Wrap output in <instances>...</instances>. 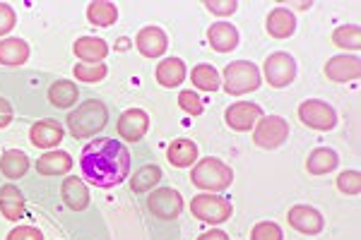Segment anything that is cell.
Segmentation results:
<instances>
[{
  "label": "cell",
  "mask_w": 361,
  "mask_h": 240,
  "mask_svg": "<svg viewBox=\"0 0 361 240\" xmlns=\"http://www.w3.org/2000/svg\"><path fill=\"white\" fill-rule=\"evenodd\" d=\"M361 72V63L357 56H335L325 65V77L333 82H352Z\"/></svg>",
  "instance_id": "cell-14"
},
{
  "label": "cell",
  "mask_w": 361,
  "mask_h": 240,
  "mask_svg": "<svg viewBox=\"0 0 361 240\" xmlns=\"http://www.w3.org/2000/svg\"><path fill=\"white\" fill-rule=\"evenodd\" d=\"M0 214L8 221H20L25 214V197L13 183L0 187Z\"/></svg>",
  "instance_id": "cell-19"
},
{
  "label": "cell",
  "mask_w": 361,
  "mask_h": 240,
  "mask_svg": "<svg viewBox=\"0 0 361 240\" xmlns=\"http://www.w3.org/2000/svg\"><path fill=\"white\" fill-rule=\"evenodd\" d=\"M166 34L159 27H145L137 32L135 46L145 58H159L166 51Z\"/></svg>",
  "instance_id": "cell-15"
},
{
  "label": "cell",
  "mask_w": 361,
  "mask_h": 240,
  "mask_svg": "<svg viewBox=\"0 0 361 240\" xmlns=\"http://www.w3.org/2000/svg\"><path fill=\"white\" fill-rule=\"evenodd\" d=\"M260 87V72L250 61H234L224 68V89L229 94H248Z\"/></svg>",
  "instance_id": "cell-4"
},
{
  "label": "cell",
  "mask_w": 361,
  "mask_h": 240,
  "mask_svg": "<svg viewBox=\"0 0 361 240\" xmlns=\"http://www.w3.org/2000/svg\"><path fill=\"white\" fill-rule=\"evenodd\" d=\"M109 120V110L102 101L90 99L82 106H78V110L68 115V130L75 139H85V137H94L99 130L106 127Z\"/></svg>",
  "instance_id": "cell-2"
},
{
  "label": "cell",
  "mask_w": 361,
  "mask_h": 240,
  "mask_svg": "<svg viewBox=\"0 0 361 240\" xmlns=\"http://www.w3.org/2000/svg\"><path fill=\"white\" fill-rule=\"evenodd\" d=\"M75 77L80 82H99L106 77V65H104V63H97V65L80 63V65H75Z\"/></svg>",
  "instance_id": "cell-32"
},
{
  "label": "cell",
  "mask_w": 361,
  "mask_h": 240,
  "mask_svg": "<svg viewBox=\"0 0 361 240\" xmlns=\"http://www.w3.org/2000/svg\"><path fill=\"white\" fill-rule=\"evenodd\" d=\"M207 39H209V46H212L214 51H219V53L234 51L238 46V32L229 22H217V25L209 27Z\"/></svg>",
  "instance_id": "cell-18"
},
{
  "label": "cell",
  "mask_w": 361,
  "mask_h": 240,
  "mask_svg": "<svg viewBox=\"0 0 361 240\" xmlns=\"http://www.w3.org/2000/svg\"><path fill=\"white\" fill-rule=\"evenodd\" d=\"M0 171L5 178L17 180L29 171V156L20 149H8L0 156Z\"/></svg>",
  "instance_id": "cell-23"
},
{
  "label": "cell",
  "mask_w": 361,
  "mask_h": 240,
  "mask_svg": "<svg viewBox=\"0 0 361 240\" xmlns=\"http://www.w3.org/2000/svg\"><path fill=\"white\" fill-rule=\"evenodd\" d=\"M149 127V115L142 108H128L118 118V134L126 142H137L145 137Z\"/></svg>",
  "instance_id": "cell-12"
},
{
  "label": "cell",
  "mask_w": 361,
  "mask_h": 240,
  "mask_svg": "<svg viewBox=\"0 0 361 240\" xmlns=\"http://www.w3.org/2000/svg\"><path fill=\"white\" fill-rule=\"evenodd\" d=\"M29 58V46L22 39H3L0 41V65H22Z\"/></svg>",
  "instance_id": "cell-24"
},
{
  "label": "cell",
  "mask_w": 361,
  "mask_h": 240,
  "mask_svg": "<svg viewBox=\"0 0 361 240\" xmlns=\"http://www.w3.org/2000/svg\"><path fill=\"white\" fill-rule=\"evenodd\" d=\"M87 20L94 27H111L118 20V8L106 0H94L87 5Z\"/></svg>",
  "instance_id": "cell-26"
},
{
  "label": "cell",
  "mask_w": 361,
  "mask_h": 240,
  "mask_svg": "<svg viewBox=\"0 0 361 240\" xmlns=\"http://www.w3.org/2000/svg\"><path fill=\"white\" fill-rule=\"evenodd\" d=\"M231 180H234V171L224 161L212 159V156L195 163L193 173H190V183L207 192H222L231 185Z\"/></svg>",
  "instance_id": "cell-3"
},
{
  "label": "cell",
  "mask_w": 361,
  "mask_h": 240,
  "mask_svg": "<svg viewBox=\"0 0 361 240\" xmlns=\"http://www.w3.org/2000/svg\"><path fill=\"white\" fill-rule=\"evenodd\" d=\"M166 159L173 163L176 168H188L193 166L195 159H197V144L193 142V139H173L171 144H169L166 149Z\"/></svg>",
  "instance_id": "cell-21"
},
{
  "label": "cell",
  "mask_w": 361,
  "mask_h": 240,
  "mask_svg": "<svg viewBox=\"0 0 361 240\" xmlns=\"http://www.w3.org/2000/svg\"><path fill=\"white\" fill-rule=\"evenodd\" d=\"M157 82H159L161 87H166V89H173V87H180L185 80V65L183 61H178V58H166V61L159 63V68H157L154 72Z\"/></svg>",
  "instance_id": "cell-22"
},
{
  "label": "cell",
  "mask_w": 361,
  "mask_h": 240,
  "mask_svg": "<svg viewBox=\"0 0 361 240\" xmlns=\"http://www.w3.org/2000/svg\"><path fill=\"white\" fill-rule=\"evenodd\" d=\"M190 82H193V87H197L200 91H214L219 89V75L217 70L212 65H207V63H202V65H195L193 72H190Z\"/></svg>",
  "instance_id": "cell-29"
},
{
  "label": "cell",
  "mask_w": 361,
  "mask_h": 240,
  "mask_svg": "<svg viewBox=\"0 0 361 240\" xmlns=\"http://www.w3.org/2000/svg\"><path fill=\"white\" fill-rule=\"evenodd\" d=\"M178 106L183 108L185 113H190V115H200L202 113V101L197 99V94L190 91V89L178 94Z\"/></svg>",
  "instance_id": "cell-35"
},
{
  "label": "cell",
  "mask_w": 361,
  "mask_h": 240,
  "mask_svg": "<svg viewBox=\"0 0 361 240\" xmlns=\"http://www.w3.org/2000/svg\"><path fill=\"white\" fill-rule=\"evenodd\" d=\"M73 51H75V56H78L82 63L97 65V63H102L104 58H106L109 46H106V41H102V39H97V37H82V39L75 41Z\"/></svg>",
  "instance_id": "cell-17"
},
{
  "label": "cell",
  "mask_w": 361,
  "mask_h": 240,
  "mask_svg": "<svg viewBox=\"0 0 361 240\" xmlns=\"http://www.w3.org/2000/svg\"><path fill=\"white\" fill-rule=\"evenodd\" d=\"M250 240H282V228L272 221H260L250 231Z\"/></svg>",
  "instance_id": "cell-33"
},
{
  "label": "cell",
  "mask_w": 361,
  "mask_h": 240,
  "mask_svg": "<svg viewBox=\"0 0 361 240\" xmlns=\"http://www.w3.org/2000/svg\"><path fill=\"white\" fill-rule=\"evenodd\" d=\"M197 240H229V236H226L224 231H207V233H202Z\"/></svg>",
  "instance_id": "cell-40"
},
{
  "label": "cell",
  "mask_w": 361,
  "mask_h": 240,
  "mask_svg": "<svg viewBox=\"0 0 361 240\" xmlns=\"http://www.w3.org/2000/svg\"><path fill=\"white\" fill-rule=\"evenodd\" d=\"M29 139L39 149H54L63 139V125L56 120H39L29 130Z\"/></svg>",
  "instance_id": "cell-13"
},
{
  "label": "cell",
  "mask_w": 361,
  "mask_h": 240,
  "mask_svg": "<svg viewBox=\"0 0 361 240\" xmlns=\"http://www.w3.org/2000/svg\"><path fill=\"white\" fill-rule=\"evenodd\" d=\"M260 118H263V110H260L258 103L238 101V103H231V106L224 110L226 125L236 132H248L250 127H255V122Z\"/></svg>",
  "instance_id": "cell-10"
},
{
  "label": "cell",
  "mask_w": 361,
  "mask_h": 240,
  "mask_svg": "<svg viewBox=\"0 0 361 240\" xmlns=\"http://www.w3.org/2000/svg\"><path fill=\"white\" fill-rule=\"evenodd\" d=\"M190 212H193L195 219H200V221H205V224L214 226V224H224V221H229L234 209H231L229 200L207 192V195L193 197V202H190Z\"/></svg>",
  "instance_id": "cell-5"
},
{
  "label": "cell",
  "mask_w": 361,
  "mask_h": 240,
  "mask_svg": "<svg viewBox=\"0 0 361 240\" xmlns=\"http://www.w3.org/2000/svg\"><path fill=\"white\" fill-rule=\"evenodd\" d=\"M73 168V159L68 151H49L37 161V171L42 175H63Z\"/></svg>",
  "instance_id": "cell-25"
},
{
  "label": "cell",
  "mask_w": 361,
  "mask_h": 240,
  "mask_svg": "<svg viewBox=\"0 0 361 240\" xmlns=\"http://www.w3.org/2000/svg\"><path fill=\"white\" fill-rule=\"evenodd\" d=\"M299 118L304 125L313 127V130H333L337 125V113L333 106H328L320 99H308L299 106Z\"/></svg>",
  "instance_id": "cell-7"
},
{
  "label": "cell",
  "mask_w": 361,
  "mask_h": 240,
  "mask_svg": "<svg viewBox=\"0 0 361 240\" xmlns=\"http://www.w3.org/2000/svg\"><path fill=\"white\" fill-rule=\"evenodd\" d=\"M15 10L10 8L8 3H0V37H5V34H10L15 29Z\"/></svg>",
  "instance_id": "cell-36"
},
{
  "label": "cell",
  "mask_w": 361,
  "mask_h": 240,
  "mask_svg": "<svg viewBox=\"0 0 361 240\" xmlns=\"http://www.w3.org/2000/svg\"><path fill=\"white\" fill-rule=\"evenodd\" d=\"M159 178H161L159 166H154V163H149V166H142L130 178V190L133 192H147V190H152L157 183H159Z\"/></svg>",
  "instance_id": "cell-30"
},
{
  "label": "cell",
  "mask_w": 361,
  "mask_h": 240,
  "mask_svg": "<svg viewBox=\"0 0 361 240\" xmlns=\"http://www.w3.org/2000/svg\"><path fill=\"white\" fill-rule=\"evenodd\" d=\"M8 240H44V236L34 226H17L8 233Z\"/></svg>",
  "instance_id": "cell-37"
},
{
  "label": "cell",
  "mask_w": 361,
  "mask_h": 240,
  "mask_svg": "<svg viewBox=\"0 0 361 240\" xmlns=\"http://www.w3.org/2000/svg\"><path fill=\"white\" fill-rule=\"evenodd\" d=\"M333 44L337 49H345V51H359L361 49V32L357 25H345V27H337L333 32Z\"/></svg>",
  "instance_id": "cell-31"
},
{
  "label": "cell",
  "mask_w": 361,
  "mask_h": 240,
  "mask_svg": "<svg viewBox=\"0 0 361 240\" xmlns=\"http://www.w3.org/2000/svg\"><path fill=\"white\" fill-rule=\"evenodd\" d=\"M265 80L270 87H277V89H282V87L292 84L294 77H296V61L289 53H282V51H277V53L267 56L265 61Z\"/></svg>",
  "instance_id": "cell-9"
},
{
  "label": "cell",
  "mask_w": 361,
  "mask_h": 240,
  "mask_svg": "<svg viewBox=\"0 0 361 240\" xmlns=\"http://www.w3.org/2000/svg\"><path fill=\"white\" fill-rule=\"evenodd\" d=\"M296 29V17L292 10L275 8L267 15V34L275 39H289Z\"/></svg>",
  "instance_id": "cell-20"
},
{
  "label": "cell",
  "mask_w": 361,
  "mask_h": 240,
  "mask_svg": "<svg viewBox=\"0 0 361 240\" xmlns=\"http://www.w3.org/2000/svg\"><path fill=\"white\" fill-rule=\"evenodd\" d=\"M205 8L214 15H231V13H236L238 3L236 0H207Z\"/></svg>",
  "instance_id": "cell-38"
},
{
  "label": "cell",
  "mask_w": 361,
  "mask_h": 240,
  "mask_svg": "<svg viewBox=\"0 0 361 240\" xmlns=\"http://www.w3.org/2000/svg\"><path fill=\"white\" fill-rule=\"evenodd\" d=\"M337 187H340V192H345V195H359L361 192V175L357 171L340 173V178H337Z\"/></svg>",
  "instance_id": "cell-34"
},
{
  "label": "cell",
  "mask_w": 361,
  "mask_h": 240,
  "mask_svg": "<svg viewBox=\"0 0 361 240\" xmlns=\"http://www.w3.org/2000/svg\"><path fill=\"white\" fill-rule=\"evenodd\" d=\"M61 197H63V202H66V207L73 209V212H82V209H87V204H90L87 185L78 178V175L66 178V183L61 185Z\"/></svg>",
  "instance_id": "cell-16"
},
{
  "label": "cell",
  "mask_w": 361,
  "mask_h": 240,
  "mask_svg": "<svg viewBox=\"0 0 361 240\" xmlns=\"http://www.w3.org/2000/svg\"><path fill=\"white\" fill-rule=\"evenodd\" d=\"M78 96H80V89L73 84V82H68V80L54 82V84H51V89H49V101L54 103L56 108H70V106H75Z\"/></svg>",
  "instance_id": "cell-27"
},
{
  "label": "cell",
  "mask_w": 361,
  "mask_h": 240,
  "mask_svg": "<svg viewBox=\"0 0 361 240\" xmlns=\"http://www.w3.org/2000/svg\"><path fill=\"white\" fill-rule=\"evenodd\" d=\"M337 163H340V159H337V154L333 149L320 147L311 151V156H308V161H306V168H308V173H313V175H325V173L335 171Z\"/></svg>",
  "instance_id": "cell-28"
},
{
  "label": "cell",
  "mask_w": 361,
  "mask_h": 240,
  "mask_svg": "<svg viewBox=\"0 0 361 240\" xmlns=\"http://www.w3.org/2000/svg\"><path fill=\"white\" fill-rule=\"evenodd\" d=\"M147 209L149 214H154L161 221H173L178 219V214L183 212V197L171 187H159L147 197Z\"/></svg>",
  "instance_id": "cell-8"
},
{
  "label": "cell",
  "mask_w": 361,
  "mask_h": 240,
  "mask_svg": "<svg viewBox=\"0 0 361 240\" xmlns=\"http://www.w3.org/2000/svg\"><path fill=\"white\" fill-rule=\"evenodd\" d=\"M287 221L294 231L306 233V236H316V233L323 231V226H325V221L318 209L308 207V204H296V207L289 209Z\"/></svg>",
  "instance_id": "cell-11"
},
{
  "label": "cell",
  "mask_w": 361,
  "mask_h": 240,
  "mask_svg": "<svg viewBox=\"0 0 361 240\" xmlns=\"http://www.w3.org/2000/svg\"><path fill=\"white\" fill-rule=\"evenodd\" d=\"M289 122L279 115H263L253 127V142L263 149H277L287 142Z\"/></svg>",
  "instance_id": "cell-6"
},
{
  "label": "cell",
  "mask_w": 361,
  "mask_h": 240,
  "mask_svg": "<svg viewBox=\"0 0 361 240\" xmlns=\"http://www.w3.org/2000/svg\"><path fill=\"white\" fill-rule=\"evenodd\" d=\"M13 120V106L5 99H0V127H8Z\"/></svg>",
  "instance_id": "cell-39"
},
{
  "label": "cell",
  "mask_w": 361,
  "mask_h": 240,
  "mask_svg": "<svg viewBox=\"0 0 361 240\" xmlns=\"http://www.w3.org/2000/svg\"><path fill=\"white\" fill-rule=\"evenodd\" d=\"M82 175L97 187H114L123 183L130 173V151L111 137H97L80 156Z\"/></svg>",
  "instance_id": "cell-1"
}]
</instances>
